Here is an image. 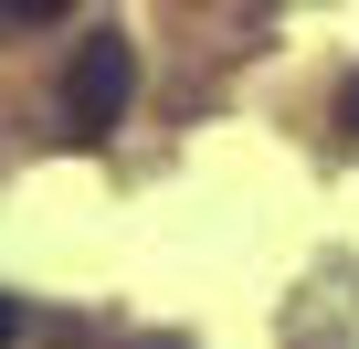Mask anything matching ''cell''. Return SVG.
<instances>
[{
  "mask_svg": "<svg viewBox=\"0 0 359 349\" xmlns=\"http://www.w3.org/2000/svg\"><path fill=\"white\" fill-rule=\"evenodd\" d=\"M74 0H0V32H32V22H64Z\"/></svg>",
  "mask_w": 359,
  "mask_h": 349,
  "instance_id": "2",
  "label": "cell"
},
{
  "mask_svg": "<svg viewBox=\"0 0 359 349\" xmlns=\"http://www.w3.org/2000/svg\"><path fill=\"white\" fill-rule=\"evenodd\" d=\"M338 127H348V138H359V74H348V85H338Z\"/></svg>",
  "mask_w": 359,
  "mask_h": 349,
  "instance_id": "3",
  "label": "cell"
},
{
  "mask_svg": "<svg viewBox=\"0 0 359 349\" xmlns=\"http://www.w3.org/2000/svg\"><path fill=\"white\" fill-rule=\"evenodd\" d=\"M127 96H137V53H127V32L74 43V64H64V117H74V138H106V127L127 117Z\"/></svg>",
  "mask_w": 359,
  "mask_h": 349,
  "instance_id": "1",
  "label": "cell"
},
{
  "mask_svg": "<svg viewBox=\"0 0 359 349\" xmlns=\"http://www.w3.org/2000/svg\"><path fill=\"white\" fill-rule=\"evenodd\" d=\"M22 338V296H0V349H11Z\"/></svg>",
  "mask_w": 359,
  "mask_h": 349,
  "instance_id": "4",
  "label": "cell"
}]
</instances>
